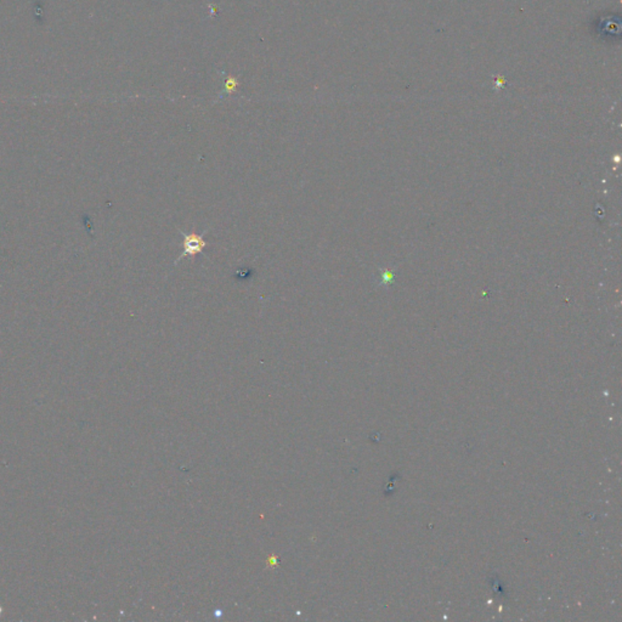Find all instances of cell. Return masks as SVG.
<instances>
[{
  "label": "cell",
  "instance_id": "1",
  "mask_svg": "<svg viewBox=\"0 0 622 622\" xmlns=\"http://www.w3.org/2000/svg\"><path fill=\"white\" fill-rule=\"evenodd\" d=\"M180 233L183 235V253L180 254L179 258L175 260L174 265L176 266L178 264L184 260L185 258H195L196 255H203V251L205 248L208 246V243L205 241L203 236L206 235L208 230H205L200 233H185L184 231L179 230Z\"/></svg>",
  "mask_w": 622,
  "mask_h": 622
},
{
  "label": "cell",
  "instance_id": "2",
  "mask_svg": "<svg viewBox=\"0 0 622 622\" xmlns=\"http://www.w3.org/2000/svg\"><path fill=\"white\" fill-rule=\"evenodd\" d=\"M252 275V271L251 270H246V271H238V279H249V276Z\"/></svg>",
  "mask_w": 622,
  "mask_h": 622
},
{
  "label": "cell",
  "instance_id": "3",
  "mask_svg": "<svg viewBox=\"0 0 622 622\" xmlns=\"http://www.w3.org/2000/svg\"><path fill=\"white\" fill-rule=\"evenodd\" d=\"M235 88H236V83H235V82H233V80H232V83H229V82H227V93H231L232 90H235Z\"/></svg>",
  "mask_w": 622,
  "mask_h": 622
}]
</instances>
